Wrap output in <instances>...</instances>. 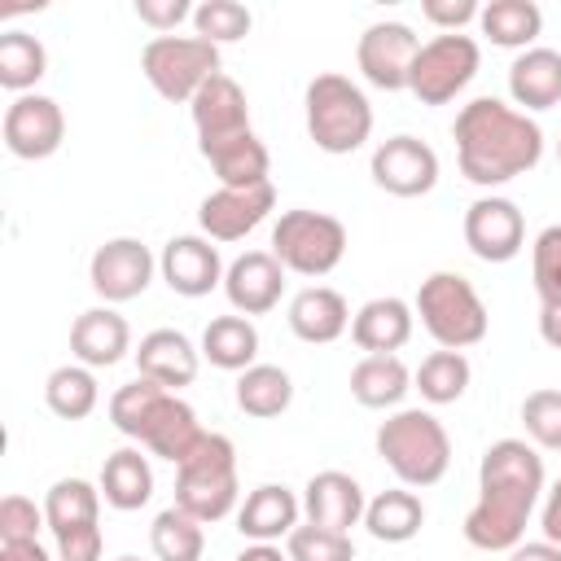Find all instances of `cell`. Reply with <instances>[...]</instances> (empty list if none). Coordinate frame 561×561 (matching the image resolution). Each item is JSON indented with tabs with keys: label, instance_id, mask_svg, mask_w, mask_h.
Listing matches in <instances>:
<instances>
[{
	"label": "cell",
	"instance_id": "1",
	"mask_svg": "<svg viewBox=\"0 0 561 561\" xmlns=\"http://www.w3.org/2000/svg\"><path fill=\"white\" fill-rule=\"evenodd\" d=\"M548 491L543 456L530 438H500L478 460V500L465 517V539L478 552H513Z\"/></svg>",
	"mask_w": 561,
	"mask_h": 561
},
{
	"label": "cell",
	"instance_id": "2",
	"mask_svg": "<svg viewBox=\"0 0 561 561\" xmlns=\"http://www.w3.org/2000/svg\"><path fill=\"white\" fill-rule=\"evenodd\" d=\"M460 175L478 188H500L543 158V127L500 96H473L451 123Z\"/></svg>",
	"mask_w": 561,
	"mask_h": 561
},
{
	"label": "cell",
	"instance_id": "3",
	"mask_svg": "<svg viewBox=\"0 0 561 561\" xmlns=\"http://www.w3.org/2000/svg\"><path fill=\"white\" fill-rule=\"evenodd\" d=\"M110 425L123 438L140 443L149 456H162L171 465H180L206 434L197 425V412L175 390H167L149 377H136L110 394Z\"/></svg>",
	"mask_w": 561,
	"mask_h": 561
},
{
	"label": "cell",
	"instance_id": "4",
	"mask_svg": "<svg viewBox=\"0 0 561 561\" xmlns=\"http://www.w3.org/2000/svg\"><path fill=\"white\" fill-rule=\"evenodd\" d=\"M377 456L386 469L399 478V486H434L451 469V434L430 408H394L377 434H373Z\"/></svg>",
	"mask_w": 561,
	"mask_h": 561
},
{
	"label": "cell",
	"instance_id": "5",
	"mask_svg": "<svg viewBox=\"0 0 561 561\" xmlns=\"http://www.w3.org/2000/svg\"><path fill=\"white\" fill-rule=\"evenodd\" d=\"M302 118H307L311 145L320 153H333V158L364 149V140L373 136V105H368L364 88L337 70H324L307 83Z\"/></svg>",
	"mask_w": 561,
	"mask_h": 561
},
{
	"label": "cell",
	"instance_id": "6",
	"mask_svg": "<svg viewBox=\"0 0 561 561\" xmlns=\"http://www.w3.org/2000/svg\"><path fill=\"white\" fill-rule=\"evenodd\" d=\"M175 504L206 526L237 513L241 478H237V447L228 434L206 430L197 447L175 465Z\"/></svg>",
	"mask_w": 561,
	"mask_h": 561
},
{
	"label": "cell",
	"instance_id": "7",
	"mask_svg": "<svg viewBox=\"0 0 561 561\" xmlns=\"http://www.w3.org/2000/svg\"><path fill=\"white\" fill-rule=\"evenodd\" d=\"M412 311L421 320V329L443 346V351H469L486 337L491 329V311L482 302V294L473 289L469 276L460 272H430L412 298Z\"/></svg>",
	"mask_w": 561,
	"mask_h": 561
},
{
	"label": "cell",
	"instance_id": "8",
	"mask_svg": "<svg viewBox=\"0 0 561 561\" xmlns=\"http://www.w3.org/2000/svg\"><path fill=\"white\" fill-rule=\"evenodd\" d=\"M346 224L337 215H324V210H280V219L272 224V254L285 272L294 276H329L342 259H346Z\"/></svg>",
	"mask_w": 561,
	"mask_h": 561
},
{
	"label": "cell",
	"instance_id": "9",
	"mask_svg": "<svg viewBox=\"0 0 561 561\" xmlns=\"http://www.w3.org/2000/svg\"><path fill=\"white\" fill-rule=\"evenodd\" d=\"M140 70L162 101L188 105L219 75V48L202 35H153L140 48Z\"/></svg>",
	"mask_w": 561,
	"mask_h": 561
},
{
	"label": "cell",
	"instance_id": "10",
	"mask_svg": "<svg viewBox=\"0 0 561 561\" xmlns=\"http://www.w3.org/2000/svg\"><path fill=\"white\" fill-rule=\"evenodd\" d=\"M44 517L57 543V561H101V486L88 478H57L44 491Z\"/></svg>",
	"mask_w": 561,
	"mask_h": 561
},
{
	"label": "cell",
	"instance_id": "11",
	"mask_svg": "<svg viewBox=\"0 0 561 561\" xmlns=\"http://www.w3.org/2000/svg\"><path fill=\"white\" fill-rule=\"evenodd\" d=\"M482 66V48L473 35H434L421 44L416 61H412V75H408V92L421 101V105H447L456 101L473 75Z\"/></svg>",
	"mask_w": 561,
	"mask_h": 561
},
{
	"label": "cell",
	"instance_id": "12",
	"mask_svg": "<svg viewBox=\"0 0 561 561\" xmlns=\"http://www.w3.org/2000/svg\"><path fill=\"white\" fill-rule=\"evenodd\" d=\"M158 259L140 237H110L88 259V285L105 307L131 302L153 285Z\"/></svg>",
	"mask_w": 561,
	"mask_h": 561
},
{
	"label": "cell",
	"instance_id": "13",
	"mask_svg": "<svg viewBox=\"0 0 561 561\" xmlns=\"http://www.w3.org/2000/svg\"><path fill=\"white\" fill-rule=\"evenodd\" d=\"M368 175H373V184H377L381 193H390V197H425V193H434V184H438V153H434V145H425L421 136L399 131V136H386V140L373 149Z\"/></svg>",
	"mask_w": 561,
	"mask_h": 561
},
{
	"label": "cell",
	"instance_id": "14",
	"mask_svg": "<svg viewBox=\"0 0 561 561\" xmlns=\"http://www.w3.org/2000/svg\"><path fill=\"white\" fill-rule=\"evenodd\" d=\"M0 136H4V149L22 162H44L61 149L66 140V114L53 96L44 92H26V96H13L9 110H4V123H0Z\"/></svg>",
	"mask_w": 561,
	"mask_h": 561
},
{
	"label": "cell",
	"instance_id": "15",
	"mask_svg": "<svg viewBox=\"0 0 561 561\" xmlns=\"http://www.w3.org/2000/svg\"><path fill=\"white\" fill-rule=\"evenodd\" d=\"M460 232H465L469 254L482 259V263H508L526 245L522 206L513 197H500V193H482L478 202H469Z\"/></svg>",
	"mask_w": 561,
	"mask_h": 561
},
{
	"label": "cell",
	"instance_id": "16",
	"mask_svg": "<svg viewBox=\"0 0 561 561\" xmlns=\"http://www.w3.org/2000/svg\"><path fill=\"white\" fill-rule=\"evenodd\" d=\"M416 53H421V39L408 22H373V26H364V35L355 44V66L373 88L408 92Z\"/></svg>",
	"mask_w": 561,
	"mask_h": 561
},
{
	"label": "cell",
	"instance_id": "17",
	"mask_svg": "<svg viewBox=\"0 0 561 561\" xmlns=\"http://www.w3.org/2000/svg\"><path fill=\"white\" fill-rule=\"evenodd\" d=\"M224 272L228 267L219 259V245L210 237H202V232H180L158 254V276L180 298H206L210 289L224 285Z\"/></svg>",
	"mask_w": 561,
	"mask_h": 561
},
{
	"label": "cell",
	"instance_id": "18",
	"mask_svg": "<svg viewBox=\"0 0 561 561\" xmlns=\"http://www.w3.org/2000/svg\"><path fill=\"white\" fill-rule=\"evenodd\" d=\"M276 210V188L259 184V188H215L202 197L197 206V228L210 241H241L250 237L267 215Z\"/></svg>",
	"mask_w": 561,
	"mask_h": 561
},
{
	"label": "cell",
	"instance_id": "19",
	"mask_svg": "<svg viewBox=\"0 0 561 561\" xmlns=\"http://www.w3.org/2000/svg\"><path fill=\"white\" fill-rule=\"evenodd\" d=\"M188 114H193V131H197V153L241 136V131H254L250 127V101H245V88L232 79V75H215L193 101H188Z\"/></svg>",
	"mask_w": 561,
	"mask_h": 561
},
{
	"label": "cell",
	"instance_id": "20",
	"mask_svg": "<svg viewBox=\"0 0 561 561\" xmlns=\"http://www.w3.org/2000/svg\"><path fill=\"white\" fill-rule=\"evenodd\" d=\"M364 508H368V495H364L359 478H351L342 469H320L302 486V522H311V526L351 535V526H364Z\"/></svg>",
	"mask_w": 561,
	"mask_h": 561
},
{
	"label": "cell",
	"instance_id": "21",
	"mask_svg": "<svg viewBox=\"0 0 561 561\" xmlns=\"http://www.w3.org/2000/svg\"><path fill=\"white\" fill-rule=\"evenodd\" d=\"M224 294L237 316H267L285 294V267L272 250H245L224 272Z\"/></svg>",
	"mask_w": 561,
	"mask_h": 561
},
{
	"label": "cell",
	"instance_id": "22",
	"mask_svg": "<svg viewBox=\"0 0 561 561\" xmlns=\"http://www.w3.org/2000/svg\"><path fill=\"white\" fill-rule=\"evenodd\" d=\"M294 526H302V495H294L285 482H263L237 504V530L250 543L289 539Z\"/></svg>",
	"mask_w": 561,
	"mask_h": 561
},
{
	"label": "cell",
	"instance_id": "23",
	"mask_svg": "<svg viewBox=\"0 0 561 561\" xmlns=\"http://www.w3.org/2000/svg\"><path fill=\"white\" fill-rule=\"evenodd\" d=\"M131 355H136V377H149L167 390L193 386L197 368H202V351L180 329H149Z\"/></svg>",
	"mask_w": 561,
	"mask_h": 561
},
{
	"label": "cell",
	"instance_id": "24",
	"mask_svg": "<svg viewBox=\"0 0 561 561\" xmlns=\"http://www.w3.org/2000/svg\"><path fill=\"white\" fill-rule=\"evenodd\" d=\"M412 329H416V311H412V302H403L394 294L368 298L351 316V342L364 355H399L412 342Z\"/></svg>",
	"mask_w": 561,
	"mask_h": 561
},
{
	"label": "cell",
	"instance_id": "25",
	"mask_svg": "<svg viewBox=\"0 0 561 561\" xmlns=\"http://www.w3.org/2000/svg\"><path fill=\"white\" fill-rule=\"evenodd\" d=\"M131 351V324L114 311V307H88L75 316L70 324V355L75 364H88L92 373L96 368H114L118 359H127Z\"/></svg>",
	"mask_w": 561,
	"mask_h": 561
},
{
	"label": "cell",
	"instance_id": "26",
	"mask_svg": "<svg viewBox=\"0 0 561 561\" xmlns=\"http://www.w3.org/2000/svg\"><path fill=\"white\" fill-rule=\"evenodd\" d=\"M289 333L307 346H329L351 329V307L333 285H302L289 298Z\"/></svg>",
	"mask_w": 561,
	"mask_h": 561
},
{
	"label": "cell",
	"instance_id": "27",
	"mask_svg": "<svg viewBox=\"0 0 561 561\" xmlns=\"http://www.w3.org/2000/svg\"><path fill=\"white\" fill-rule=\"evenodd\" d=\"M508 96L522 114L561 105V53L543 44L517 53L508 66Z\"/></svg>",
	"mask_w": 561,
	"mask_h": 561
},
{
	"label": "cell",
	"instance_id": "28",
	"mask_svg": "<svg viewBox=\"0 0 561 561\" xmlns=\"http://www.w3.org/2000/svg\"><path fill=\"white\" fill-rule=\"evenodd\" d=\"M96 486H101V500L110 508L136 513V508H145L153 500V465H149V456L140 447H118V451L105 456Z\"/></svg>",
	"mask_w": 561,
	"mask_h": 561
},
{
	"label": "cell",
	"instance_id": "29",
	"mask_svg": "<svg viewBox=\"0 0 561 561\" xmlns=\"http://www.w3.org/2000/svg\"><path fill=\"white\" fill-rule=\"evenodd\" d=\"M202 359L219 373H245L250 364H259V329L250 316H215L206 329H202V342H197Z\"/></svg>",
	"mask_w": 561,
	"mask_h": 561
},
{
	"label": "cell",
	"instance_id": "30",
	"mask_svg": "<svg viewBox=\"0 0 561 561\" xmlns=\"http://www.w3.org/2000/svg\"><path fill=\"white\" fill-rule=\"evenodd\" d=\"M202 158L210 162V171H215V180L224 188H259V184H272L267 180L272 175V153L259 140V131H241V136L206 149Z\"/></svg>",
	"mask_w": 561,
	"mask_h": 561
},
{
	"label": "cell",
	"instance_id": "31",
	"mask_svg": "<svg viewBox=\"0 0 561 561\" xmlns=\"http://www.w3.org/2000/svg\"><path fill=\"white\" fill-rule=\"evenodd\" d=\"M408 390H412V368L399 355H364L351 368V399L359 408H373V412L399 408Z\"/></svg>",
	"mask_w": 561,
	"mask_h": 561
},
{
	"label": "cell",
	"instance_id": "32",
	"mask_svg": "<svg viewBox=\"0 0 561 561\" xmlns=\"http://www.w3.org/2000/svg\"><path fill=\"white\" fill-rule=\"evenodd\" d=\"M425 526V504L412 486H390V491H377L364 508V530L377 539V543H408L416 539Z\"/></svg>",
	"mask_w": 561,
	"mask_h": 561
},
{
	"label": "cell",
	"instance_id": "33",
	"mask_svg": "<svg viewBox=\"0 0 561 561\" xmlns=\"http://www.w3.org/2000/svg\"><path fill=\"white\" fill-rule=\"evenodd\" d=\"M478 31L495 44V48H535L539 31H543V9L535 0H486L478 13Z\"/></svg>",
	"mask_w": 561,
	"mask_h": 561
},
{
	"label": "cell",
	"instance_id": "34",
	"mask_svg": "<svg viewBox=\"0 0 561 561\" xmlns=\"http://www.w3.org/2000/svg\"><path fill=\"white\" fill-rule=\"evenodd\" d=\"M232 399L245 416L254 421H272L294 403V377L280 364H250L245 373H237Z\"/></svg>",
	"mask_w": 561,
	"mask_h": 561
},
{
	"label": "cell",
	"instance_id": "35",
	"mask_svg": "<svg viewBox=\"0 0 561 561\" xmlns=\"http://www.w3.org/2000/svg\"><path fill=\"white\" fill-rule=\"evenodd\" d=\"M48 75V48L31 31H4L0 35V88L13 96L35 92V83Z\"/></svg>",
	"mask_w": 561,
	"mask_h": 561
},
{
	"label": "cell",
	"instance_id": "36",
	"mask_svg": "<svg viewBox=\"0 0 561 561\" xmlns=\"http://www.w3.org/2000/svg\"><path fill=\"white\" fill-rule=\"evenodd\" d=\"M473 381V364L465 359V351H430L421 359V368L412 373V390H421V399L430 408H443V403H456Z\"/></svg>",
	"mask_w": 561,
	"mask_h": 561
},
{
	"label": "cell",
	"instance_id": "37",
	"mask_svg": "<svg viewBox=\"0 0 561 561\" xmlns=\"http://www.w3.org/2000/svg\"><path fill=\"white\" fill-rule=\"evenodd\" d=\"M44 403L53 416L61 421H83L96 412L101 403V386H96V373L88 364H61L48 373L44 381Z\"/></svg>",
	"mask_w": 561,
	"mask_h": 561
},
{
	"label": "cell",
	"instance_id": "38",
	"mask_svg": "<svg viewBox=\"0 0 561 561\" xmlns=\"http://www.w3.org/2000/svg\"><path fill=\"white\" fill-rule=\"evenodd\" d=\"M149 548L158 561H202L206 552V522L184 513L180 504L162 508L149 526Z\"/></svg>",
	"mask_w": 561,
	"mask_h": 561
},
{
	"label": "cell",
	"instance_id": "39",
	"mask_svg": "<svg viewBox=\"0 0 561 561\" xmlns=\"http://www.w3.org/2000/svg\"><path fill=\"white\" fill-rule=\"evenodd\" d=\"M250 26H254V13H250L241 0H202V4L193 9V31H197L202 39H210L215 48L245 39Z\"/></svg>",
	"mask_w": 561,
	"mask_h": 561
},
{
	"label": "cell",
	"instance_id": "40",
	"mask_svg": "<svg viewBox=\"0 0 561 561\" xmlns=\"http://www.w3.org/2000/svg\"><path fill=\"white\" fill-rule=\"evenodd\" d=\"M530 280L539 307H561V224H548L530 241Z\"/></svg>",
	"mask_w": 561,
	"mask_h": 561
},
{
	"label": "cell",
	"instance_id": "41",
	"mask_svg": "<svg viewBox=\"0 0 561 561\" xmlns=\"http://www.w3.org/2000/svg\"><path fill=\"white\" fill-rule=\"evenodd\" d=\"M522 425L539 451H561V390H530L522 399Z\"/></svg>",
	"mask_w": 561,
	"mask_h": 561
},
{
	"label": "cell",
	"instance_id": "42",
	"mask_svg": "<svg viewBox=\"0 0 561 561\" xmlns=\"http://www.w3.org/2000/svg\"><path fill=\"white\" fill-rule=\"evenodd\" d=\"M289 561H355V543L342 530H324V526H294V535L285 539Z\"/></svg>",
	"mask_w": 561,
	"mask_h": 561
},
{
	"label": "cell",
	"instance_id": "43",
	"mask_svg": "<svg viewBox=\"0 0 561 561\" xmlns=\"http://www.w3.org/2000/svg\"><path fill=\"white\" fill-rule=\"evenodd\" d=\"M39 526H48L44 504H35L31 495H18V491L0 500V543L39 539Z\"/></svg>",
	"mask_w": 561,
	"mask_h": 561
},
{
	"label": "cell",
	"instance_id": "44",
	"mask_svg": "<svg viewBox=\"0 0 561 561\" xmlns=\"http://www.w3.org/2000/svg\"><path fill=\"white\" fill-rule=\"evenodd\" d=\"M478 13H482L478 0H421V18L438 35H460L469 22H478Z\"/></svg>",
	"mask_w": 561,
	"mask_h": 561
},
{
	"label": "cell",
	"instance_id": "45",
	"mask_svg": "<svg viewBox=\"0 0 561 561\" xmlns=\"http://www.w3.org/2000/svg\"><path fill=\"white\" fill-rule=\"evenodd\" d=\"M131 9H136V18H140L153 35H171L184 18L193 22V9H197V4H188V0H136Z\"/></svg>",
	"mask_w": 561,
	"mask_h": 561
},
{
	"label": "cell",
	"instance_id": "46",
	"mask_svg": "<svg viewBox=\"0 0 561 561\" xmlns=\"http://www.w3.org/2000/svg\"><path fill=\"white\" fill-rule=\"evenodd\" d=\"M539 530H543L548 543L561 548V478H557V482L543 491V500H539Z\"/></svg>",
	"mask_w": 561,
	"mask_h": 561
},
{
	"label": "cell",
	"instance_id": "47",
	"mask_svg": "<svg viewBox=\"0 0 561 561\" xmlns=\"http://www.w3.org/2000/svg\"><path fill=\"white\" fill-rule=\"evenodd\" d=\"M508 561H561V548L548 543V539H522V543L508 552Z\"/></svg>",
	"mask_w": 561,
	"mask_h": 561
},
{
	"label": "cell",
	"instance_id": "48",
	"mask_svg": "<svg viewBox=\"0 0 561 561\" xmlns=\"http://www.w3.org/2000/svg\"><path fill=\"white\" fill-rule=\"evenodd\" d=\"M0 561H53V552L39 539H22V543H0Z\"/></svg>",
	"mask_w": 561,
	"mask_h": 561
},
{
	"label": "cell",
	"instance_id": "49",
	"mask_svg": "<svg viewBox=\"0 0 561 561\" xmlns=\"http://www.w3.org/2000/svg\"><path fill=\"white\" fill-rule=\"evenodd\" d=\"M539 337L561 351V307H539Z\"/></svg>",
	"mask_w": 561,
	"mask_h": 561
},
{
	"label": "cell",
	"instance_id": "50",
	"mask_svg": "<svg viewBox=\"0 0 561 561\" xmlns=\"http://www.w3.org/2000/svg\"><path fill=\"white\" fill-rule=\"evenodd\" d=\"M232 561H289V552H280L276 543H245Z\"/></svg>",
	"mask_w": 561,
	"mask_h": 561
},
{
	"label": "cell",
	"instance_id": "51",
	"mask_svg": "<svg viewBox=\"0 0 561 561\" xmlns=\"http://www.w3.org/2000/svg\"><path fill=\"white\" fill-rule=\"evenodd\" d=\"M114 561H140V557H131V552H123V557H114Z\"/></svg>",
	"mask_w": 561,
	"mask_h": 561
},
{
	"label": "cell",
	"instance_id": "52",
	"mask_svg": "<svg viewBox=\"0 0 561 561\" xmlns=\"http://www.w3.org/2000/svg\"><path fill=\"white\" fill-rule=\"evenodd\" d=\"M557 162H561V140H557Z\"/></svg>",
	"mask_w": 561,
	"mask_h": 561
}]
</instances>
